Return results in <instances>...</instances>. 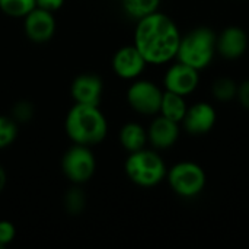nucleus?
<instances>
[{
  "mask_svg": "<svg viewBox=\"0 0 249 249\" xmlns=\"http://www.w3.org/2000/svg\"><path fill=\"white\" fill-rule=\"evenodd\" d=\"M61 168L64 175L71 182L83 184L93 177L96 171V160L89 146L74 143V146H71L64 153L61 160Z\"/></svg>",
  "mask_w": 249,
  "mask_h": 249,
  "instance_id": "nucleus-7",
  "label": "nucleus"
},
{
  "mask_svg": "<svg viewBox=\"0 0 249 249\" xmlns=\"http://www.w3.org/2000/svg\"><path fill=\"white\" fill-rule=\"evenodd\" d=\"M86 206V197L83 194V191L77 187L69 190L64 196V209L71 216H77L82 214V212L85 210Z\"/></svg>",
  "mask_w": 249,
  "mask_h": 249,
  "instance_id": "nucleus-20",
  "label": "nucleus"
},
{
  "mask_svg": "<svg viewBox=\"0 0 249 249\" xmlns=\"http://www.w3.org/2000/svg\"><path fill=\"white\" fill-rule=\"evenodd\" d=\"M66 133L76 144L101 143L108 133V123L98 105L76 104L66 117Z\"/></svg>",
  "mask_w": 249,
  "mask_h": 249,
  "instance_id": "nucleus-2",
  "label": "nucleus"
},
{
  "mask_svg": "<svg viewBox=\"0 0 249 249\" xmlns=\"http://www.w3.org/2000/svg\"><path fill=\"white\" fill-rule=\"evenodd\" d=\"M35 7V0H0V10L12 18H25Z\"/></svg>",
  "mask_w": 249,
  "mask_h": 249,
  "instance_id": "nucleus-19",
  "label": "nucleus"
},
{
  "mask_svg": "<svg viewBox=\"0 0 249 249\" xmlns=\"http://www.w3.org/2000/svg\"><path fill=\"white\" fill-rule=\"evenodd\" d=\"M216 123L217 111L214 105L206 101H198L188 105L181 121V128L193 137H203L216 127Z\"/></svg>",
  "mask_w": 249,
  "mask_h": 249,
  "instance_id": "nucleus-9",
  "label": "nucleus"
},
{
  "mask_svg": "<svg viewBox=\"0 0 249 249\" xmlns=\"http://www.w3.org/2000/svg\"><path fill=\"white\" fill-rule=\"evenodd\" d=\"M35 108L29 101H18L12 108V118L16 123H29L34 118Z\"/></svg>",
  "mask_w": 249,
  "mask_h": 249,
  "instance_id": "nucleus-22",
  "label": "nucleus"
},
{
  "mask_svg": "<svg viewBox=\"0 0 249 249\" xmlns=\"http://www.w3.org/2000/svg\"><path fill=\"white\" fill-rule=\"evenodd\" d=\"M70 92L76 104L99 105L104 92V83L99 76L93 73H83L73 80Z\"/></svg>",
  "mask_w": 249,
  "mask_h": 249,
  "instance_id": "nucleus-14",
  "label": "nucleus"
},
{
  "mask_svg": "<svg viewBox=\"0 0 249 249\" xmlns=\"http://www.w3.org/2000/svg\"><path fill=\"white\" fill-rule=\"evenodd\" d=\"M236 101L239 102V105L249 112V79L242 80L238 85V95H236Z\"/></svg>",
  "mask_w": 249,
  "mask_h": 249,
  "instance_id": "nucleus-24",
  "label": "nucleus"
},
{
  "mask_svg": "<svg viewBox=\"0 0 249 249\" xmlns=\"http://www.w3.org/2000/svg\"><path fill=\"white\" fill-rule=\"evenodd\" d=\"M136 22L133 44L147 64L163 66L177 60L182 32L169 15L158 10Z\"/></svg>",
  "mask_w": 249,
  "mask_h": 249,
  "instance_id": "nucleus-1",
  "label": "nucleus"
},
{
  "mask_svg": "<svg viewBox=\"0 0 249 249\" xmlns=\"http://www.w3.org/2000/svg\"><path fill=\"white\" fill-rule=\"evenodd\" d=\"M187 108H188V104H187L184 96L168 92V90H163V96H162L160 108H159L160 115L181 124V121H182V118H184V115L187 112Z\"/></svg>",
  "mask_w": 249,
  "mask_h": 249,
  "instance_id": "nucleus-16",
  "label": "nucleus"
},
{
  "mask_svg": "<svg viewBox=\"0 0 249 249\" xmlns=\"http://www.w3.org/2000/svg\"><path fill=\"white\" fill-rule=\"evenodd\" d=\"M200 71L194 67L175 60L165 71L163 90L181 95L184 98L191 96L200 86Z\"/></svg>",
  "mask_w": 249,
  "mask_h": 249,
  "instance_id": "nucleus-8",
  "label": "nucleus"
},
{
  "mask_svg": "<svg viewBox=\"0 0 249 249\" xmlns=\"http://www.w3.org/2000/svg\"><path fill=\"white\" fill-rule=\"evenodd\" d=\"M216 38L217 32L206 25L196 26L182 34L177 60L201 71L209 69L216 55Z\"/></svg>",
  "mask_w": 249,
  "mask_h": 249,
  "instance_id": "nucleus-3",
  "label": "nucleus"
},
{
  "mask_svg": "<svg viewBox=\"0 0 249 249\" xmlns=\"http://www.w3.org/2000/svg\"><path fill=\"white\" fill-rule=\"evenodd\" d=\"M249 47L248 32L239 25H229L217 32L216 51L217 55L226 61H236L242 58Z\"/></svg>",
  "mask_w": 249,
  "mask_h": 249,
  "instance_id": "nucleus-10",
  "label": "nucleus"
},
{
  "mask_svg": "<svg viewBox=\"0 0 249 249\" xmlns=\"http://www.w3.org/2000/svg\"><path fill=\"white\" fill-rule=\"evenodd\" d=\"M25 34L35 44L48 42L55 34L53 12L35 7L25 16Z\"/></svg>",
  "mask_w": 249,
  "mask_h": 249,
  "instance_id": "nucleus-13",
  "label": "nucleus"
},
{
  "mask_svg": "<svg viewBox=\"0 0 249 249\" xmlns=\"http://www.w3.org/2000/svg\"><path fill=\"white\" fill-rule=\"evenodd\" d=\"M181 130L179 123L158 114L147 128V143L155 150H168L179 140Z\"/></svg>",
  "mask_w": 249,
  "mask_h": 249,
  "instance_id": "nucleus-11",
  "label": "nucleus"
},
{
  "mask_svg": "<svg viewBox=\"0 0 249 249\" xmlns=\"http://www.w3.org/2000/svg\"><path fill=\"white\" fill-rule=\"evenodd\" d=\"M18 136V123L12 117L0 115V149L9 147Z\"/></svg>",
  "mask_w": 249,
  "mask_h": 249,
  "instance_id": "nucleus-21",
  "label": "nucleus"
},
{
  "mask_svg": "<svg viewBox=\"0 0 249 249\" xmlns=\"http://www.w3.org/2000/svg\"><path fill=\"white\" fill-rule=\"evenodd\" d=\"M147 63L140 51L133 45H125L117 50L112 57L114 73L124 80H136L144 71Z\"/></svg>",
  "mask_w": 249,
  "mask_h": 249,
  "instance_id": "nucleus-12",
  "label": "nucleus"
},
{
  "mask_svg": "<svg viewBox=\"0 0 249 249\" xmlns=\"http://www.w3.org/2000/svg\"><path fill=\"white\" fill-rule=\"evenodd\" d=\"M16 236V229L12 222L0 220V245L7 247Z\"/></svg>",
  "mask_w": 249,
  "mask_h": 249,
  "instance_id": "nucleus-23",
  "label": "nucleus"
},
{
  "mask_svg": "<svg viewBox=\"0 0 249 249\" xmlns=\"http://www.w3.org/2000/svg\"><path fill=\"white\" fill-rule=\"evenodd\" d=\"M162 96V88L147 79H136L127 90V102L131 109L146 117L159 114Z\"/></svg>",
  "mask_w": 249,
  "mask_h": 249,
  "instance_id": "nucleus-6",
  "label": "nucleus"
},
{
  "mask_svg": "<svg viewBox=\"0 0 249 249\" xmlns=\"http://www.w3.org/2000/svg\"><path fill=\"white\" fill-rule=\"evenodd\" d=\"M120 143L128 153L142 150L147 144V130L139 123H127L120 130Z\"/></svg>",
  "mask_w": 249,
  "mask_h": 249,
  "instance_id": "nucleus-15",
  "label": "nucleus"
},
{
  "mask_svg": "<svg viewBox=\"0 0 249 249\" xmlns=\"http://www.w3.org/2000/svg\"><path fill=\"white\" fill-rule=\"evenodd\" d=\"M36 7L48 10V12H55L58 9H61V6L64 4V0H35Z\"/></svg>",
  "mask_w": 249,
  "mask_h": 249,
  "instance_id": "nucleus-25",
  "label": "nucleus"
},
{
  "mask_svg": "<svg viewBox=\"0 0 249 249\" xmlns=\"http://www.w3.org/2000/svg\"><path fill=\"white\" fill-rule=\"evenodd\" d=\"M238 82L233 80L229 76H220L217 77L210 88L212 96L214 101L220 102V104H228L232 101H236V95H238Z\"/></svg>",
  "mask_w": 249,
  "mask_h": 249,
  "instance_id": "nucleus-17",
  "label": "nucleus"
},
{
  "mask_svg": "<svg viewBox=\"0 0 249 249\" xmlns=\"http://www.w3.org/2000/svg\"><path fill=\"white\" fill-rule=\"evenodd\" d=\"M125 174L128 179L142 187L153 188L166 179V163L155 149H142L128 155L125 160Z\"/></svg>",
  "mask_w": 249,
  "mask_h": 249,
  "instance_id": "nucleus-4",
  "label": "nucleus"
},
{
  "mask_svg": "<svg viewBox=\"0 0 249 249\" xmlns=\"http://www.w3.org/2000/svg\"><path fill=\"white\" fill-rule=\"evenodd\" d=\"M125 15L131 19L139 20L150 13L159 10L162 0H121Z\"/></svg>",
  "mask_w": 249,
  "mask_h": 249,
  "instance_id": "nucleus-18",
  "label": "nucleus"
},
{
  "mask_svg": "<svg viewBox=\"0 0 249 249\" xmlns=\"http://www.w3.org/2000/svg\"><path fill=\"white\" fill-rule=\"evenodd\" d=\"M3 248H4V247H1V245H0V249H3Z\"/></svg>",
  "mask_w": 249,
  "mask_h": 249,
  "instance_id": "nucleus-27",
  "label": "nucleus"
},
{
  "mask_svg": "<svg viewBox=\"0 0 249 249\" xmlns=\"http://www.w3.org/2000/svg\"><path fill=\"white\" fill-rule=\"evenodd\" d=\"M166 181L175 196L184 200H193L201 196L206 190L207 174L200 163L181 160L168 169Z\"/></svg>",
  "mask_w": 249,
  "mask_h": 249,
  "instance_id": "nucleus-5",
  "label": "nucleus"
},
{
  "mask_svg": "<svg viewBox=\"0 0 249 249\" xmlns=\"http://www.w3.org/2000/svg\"><path fill=\"white\" fill-rule=\"evenodd\" d=\"M6 179H7V177H6V172H4V169L0 166V193L4 190V185H6Z\"/></svg>",
  "mask_w": 249,
  "mask_h": 249,
  "instance_id": "nucleus-26",
  "label": "nucleus"
}]
</instances>
